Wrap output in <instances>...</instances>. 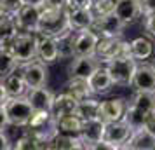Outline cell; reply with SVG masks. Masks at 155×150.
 I'll return each mask as SVG.
<instances>
[{"mask_svg":"<svg viewBox=\"0 0 155 150\" xmlns=\"http://www.w3.org/2000/svg\"><path fill=\"white\" fill-rule=\"evenodd\" d=\"M70 12L68 5H54V7L42 9L40 23H38V33L40 35H51V37H59L70 32Z\"/></svg>","mask_w":155,"mask_h":150,"instance_id":"obj_1","label":"cell"},{"mask_svg":"<svg viewBox=\"0 0 155 150\" xmlns=\"http://www.w3.org/2000/svg\"><path fill=\"white\" fill-rule=\"evenodd\" d=\"M35 112L28 96H11L5 103H2L0 115H2V128L5 124H14L19 128H28L30 119Z\"/></svg>","mask_w":155,"mask_h":150,"instance_id":"obj_2","label":"cell"},{"mask_svg":"<svg viewBox=\"0 0 155 150\" xmlns=\"http://www.w3.org/2000/svg\"><path fill=\"white\" fill-rule=\"evenodd\" d=\"M136 61L138 59L127 52V54L117 56L115 59L105 63V66H106V70L110 72V75H112L115 84H119V86H131L133 79H134V73H136V68H138Z\"/></svg>","mask_w":155,"mask_h":150,"instance_id":"obj_3","label":"cell"},{"mask_svg":"<svg viewBox=\"0 0 155 150\" xmlns=\"http://www.w3.org/2000/svg\"><path fill=\"white\" fill-rule=\"evenodd\" d=\"M16 54V58L19 59V63L25 65L28 61H33L35 58H38L37 49H38V33L35 32H19L14 37V40L11 42L9 47Z\"/></svg>","mask_w":155,"mask_h":150,"instance_id":"obj_4","label":"cell"},{"mask_svg":"<svg viewBox=\"0 0 155 150\" xmlns=\"http://www.w3.org/2000/svg\"><path fill=\"white\" fill-rule=\"evenodd\" d=\"M129 44L131 42H124L122 37H101L98 42V47H96V56L105 65L108 61L115 59L117 56L127 54L129 52Z\"/></svg>","mask_w":155,"mask_h":150,"instance_id":"obj_5","label":"cell"},{"mask_svg":"<svg viewBox=\"0 0 155 150\" xmlns=\"http://www.w3.org/2000/svg\"><path fill=\"white\" fill-rule=\"evenodd\" d=\"M126 23L120 19L117 12H108L105 16H98L91 28L98 33L99 37H122Z\"/></svg>","mask_w":155,"mask_h":150,"instance_id":"obj_6","label":"cell"},{"mask_svg":"<svg viewBox=\"0 0 155 150\" xmlns=\"http://www.w3.org/2000/svg\"><path fill=\"white\" fill-rule=\"evenodd\" d=\"M101 37L92 28L75 30V54L77 56H96V47Z\"/></svg>","mask_w":155,"mask_h":150,"instance_id":"obj_7","label":"cell"},{"mask_svg":"<svg viewBox=\"0 0 155 150\" xmlns=\"http://www.w3.org/2000/svg\"><path fill=\"white\" fill-rule=\"evenodd\" d=\"M40 16H42V9H40V5L25 4L14 18H16L18 26H19L21 32H35V33H38Z\"/></svg>","mask_w":155,"mask_h":150,"instance_id":"obj_8","label":"cell"},{"mask_svg":"<svg viewBox=\"0 0 155 150\" xmlns=\"http://www.w3.org/2000/svg\"><path fill=\"white\" fill-rule=\"evenodd\" d=\"M99 66H101V61L98 59V56H75L68 66V77L89 79Z\"/></svg>","mask_w":155,"mask_h":150,"instance_id":"obj_9","label":"cell"},{"mask_svg":"<svg viewBox=\"0 0 155 150\" xmlns=\"http://www.w3.org/2000/svg\"><path fill=\"white\" fill-rule=\"evenodd\" d=\"M23 77L26 80V86L28 89L33 87H40L45 86V80H47V70H45V65L44 61H28V63L23 65Z\"/></svg>","mask_w":155,"mask_h":150,"instance_id":"obj_10","label":"cell"},{"mask_svg":"<svg viewBox=\"0 0 155 150\" xmlns=\"http://www.w3.org/2000/svg\"><path fill=\"white\" fill-rule=\"evenodd\" d=\"M131 86L134 87V91L155 93V66L147 65V63L138 65Z\"/></svg>","mask_w":155,"mask_h":150,"instance_id":"obj_11","label":"cell"},{"mask_svg":"<svg viewBox=\"0 0 155 150\" xmlns=\"http://www.w3.org/2000/svg\"><path fill=\"white\" fill-rule=\"evenodd\" d=\"M105 128H106V122L101 121L99 117L98 119H91V121H84V128H82V133H80L84 148H91L94 143L103 140Z\"/></svg>","mask_w":155,"mask_h":150,"instance_id":"obj_12","label":"cell"},{"mask_svg":"<svg viewBox=\"0 0 155 150\" xmlns=\"http://www.w3.org/2000/svg\"><path fill=\"white\" fill-rule=\"evenodd\" d=\"M122 148H129V150H155V136L148 131L145 126L143 128L134 129L129 140H127Z\"/></svg>","mask_w":155,"mask_h":150,"instance_id":"obj_13","label":"cell"},{"mask_svg":"<svg viewBox=\"0 0 155 150\" xmlns=\"http://www.w3.org/2000/svg\"><path fill=\"white\" fill-rule=\"evenodd\" d=\"M126 101L122 98H112V100H105L99 105V119L105 122H115L122 121V117L126 114Z\"/></svg>","mask_w":155,"mask_h":150,"instance_id":"obj_14","label":"cell"},{"mask_svg":"<svg viewBox=\"0 0 155 150\" xmlns=\"http://www.w3.org/2000/svg\"><path fill=\"white\" fill-rule=\"evenodd\" d=\"M133 133L131 126L126 121H115V122H106L105 128V140H108L110 143H115L122 148V145L129 140V136Z\"/></svg>","mask_w":155,"mask_h":150,"instance_id":"obj_15","label":"cell"},{"mask_svg":"<svg viewBox=\"0 0 155 150\" xmlns=\"http://www.w3.org/2000/svg\"><path fill=\"white\" fill-rule=\"evenodd\" d=\"M37 54H38V59L44 61V63H54L59 58L56 37L40 35L38 33V49H37Z\"/></svg>","mask_w":155,"mask_h":150,"instance_id":"obj_16","label":"cell"},{"mask_svg":"<svg viewBox=\"0 0 155 150\" xmlns=\"http://www.w3.org/2000/svg\"><path fill=\"white\" fill-rule=\"evenodd\" d=\"M78 105V100L75 96H71L70 93H63L58 94L54 98V103H52V108H51V114L54 115L56 119H61L64 115H71L75 114Z\"/></svg>","mask_w":155,"mask_h":150,"instance_id":"obj_17","label":"cell"},{"mask_svg":"<svg viewBox=\"0 0 155 150\" xmlns=\"http://www.w3.org/2000/svg\"><path fill=\"white\" fill-rule=\"evenodd\" d=\"M115 12H117V16H119L126 25L134 23L141 14H143V12H141L140 0H119V2L115 4Z\"/></svg>","mask_w":155,"mask_h":150,"instance_id":"obj_18","label":"cell"},{"mask_svg":"<svg viewBox=\"0 0 155 150\" xmlns=\"http://www.w3.org/2000/svg\"><path fill=\"white\" fill-rule=\"evenodd\" d=\"M26 96H28L30 103H31V107L35 108V110H49V112H51V108H52L54 98H56L49 89H45L44 86L30 89Z\"/></svg>","mask_w":155,"mask_h":150,"instance_id":"obj_19","label":"cell"},{"mask_svg":"<svg viewBox=\"0 0 155 150\" xmlns=\"http://www.w3.org/2000/svg\"><path fill=\"white\" fill-rule=\"evenodd\" d=\"M70 12V25L71 30H84V28H91L96 16L91 9L87 7H68Z\"/></svg>","mask_w":155,"mask_h":150,"instance_id":"obj_20","label":"cell"},{"mask_svg":"<svg viewBox=\"0 0 155 150\" xmlns=\"http://www.w3.org/2000/svg\"><path fill=\"white\" fill-rule=\"evenodd\" d=\"M89 84H91L94 94H105L112 89L115 82H113L110 72L106 70V66H99L98 70L89 77Z\"/></svg>","mask_w":155,"mask_h":150,"instance_id":"obj_21","label":"cell"},{"mask_svg":"<svg viewBox=\"0 0 155 150\" xmlns=\"http://www.w3.org/2000/svg\"><path fill=\"white\" fill-rule=\"evenodd\" d=\"M2 89L9 94V96H25L26 93V80L23 77V73H18V72H12L11 75L4 77L2 79Z\"/></svg>","mask_w":155,"mask_h":150,"instance_id":"obj_22","label":"cell"},{"mask_svg":"<svg viewBox=\"0 0 155 150\" xmlns=\"http://www.w3.org/2000/svg\"><path fill=\"white\" fill-rule=\"evenodd\" d=\"M66 93H70L71 96H75L78 101L85 100V98H91L94 91H92L91 84H89V79H82V77H71L68 82H66Z\"/></svg>","mask_w":155,"mask_h":150,"instance_id":"obj_23","label":"cell"},{"mask_svg":"<svg viewBox=\"0 0 155 150\" xmlns=\"http://www.w3.org/2000/svg\"><path fill=\"white\" fill-rule=\"evenodd\" d=\"M0 32H2V47H9L11 42L14 40V37L21 32L19 26H18V21H16L14 16L11 14H2V19H0Z\"/></svg>","mask_w":155,"mask_h":150,"instance_id":"obj_24","label":"cell"},{"mask_svg":"<svg viewBox=\"0 0 155 150\" xmlns=\"http://www.w3.org/2000/svg\"><path fill=\"white\" fill-rule=\"evenodd\" d=\"M129 52L138 61H145V59H148V58L153 54V44L147 37H138V38L131 40V44H129Z\"/></svg>","mask_w":155,"mask_h":150,"instance_id":"obj_25","label":"cell"},{"mask_svg":"<svg viewBox=\"0 0 155 150\" xmlns=\"http://www.w3.org/2000/svg\"><path fill=\"white\" fill-rule=\"evenodd\" d=\"M75 30H70L63 35L56 37L58 51H59V59H71L75 58Z\"/></svg>","mask_w":155,"mask_h":150,"instance_id":"obj_26","label":"cell"},{"mask_svg":"<svg viewBox=\"0 0 155 150\" xmlns=\"http://www.w3.org/2000/svg\"><path fill=\"white\" fill-rule=\"evenodd\" d=\"M84 128V121L78 115H64L61 119H58V133H66V135H75L80 136Z\"/></svg>","mask_w":155,"mask_h":150,"instance_id":"obj_27","label":"cell"},{"mask_svg":"<svg viewBox=\"0 0 155 150\" xmlns=\"http://www.w3.org/2000/svg\"><path fill=\"white\" fill-rule=\"evenodd\" d=\"M99 105L101 101L94 100V98H85L80 100L75 110V115H78L82 121H91V119H98L99 117Z\"/></svg>","mask_w":155,"mask_h":150,"instance_id":"obj_28","label":"cell"},{"mask_svg":"<svg viewBox=\"0 0 155 150\" xmlns=\"http://www.w3.org/2000/svg\"><path fill=\"white\" fill-rule=\"evenodd\" d=\"M52 148L59 150H78L84 148L82 138L75 135H66V133H58L52 140Z\"/></svg>","mask_w":155,"mask_h":150,"instance_id":"obj_29","label":"cell"},{"mask_svg":"<svg viewBox=\"0 0 155 150\" xmlns=\"http://www.w3.org/2000/svg\"><path fill=\"white\" fill-rule=\"evenodd\" d=\"M14 148H19V150H40V148H52V145L49 142H42L40 138H37L35 135L31 133H26L23 135L18 142L14 143Z\"/></svg>","mask_w":155,"mask_h":150,"instance_id":"obj_30","label":"cell"},{"mask_svg":"<svg viewBox=\"0 0 155 150\" xmlns=\"http://www.w3.org/2000/svg\"><path fill=\"white\" fill-rule=\"evenodd\" d=\"M19 59L16 58V54L11 49H5L2 47L0 51V73H2V79L11 75L12 72H16V68L19 66Z\"/></svg>","mask_w":155,"mask_h":150,"instance_id":"obj_31","label":"cell"},{"mask_svg":"<svg viewBox=\"0 0 155 150\" xmlns=\"http://www.w3.org/2000/svg\"><path fill=\"white\" fill-rule=\"evenodd\" d=\"M153 101H155V93H147V91H136L131 98V105L136 108L143 110L145 114H153Z\"/></svg>","mask_w":155,"mask_h":150,"instance_id":"obj_32","label":"cell"},{"mask_svg":"<svg viewBox=\"0 0 155 150\" xmlns=\"http://www.w3.org/2000/svg\"><path fill=\"white\" fill-rule=\"evenodd\" d=\"M148 119V114H145L143 110H140V108H136L134 105H127L126 108V114H124V117H122V121H126L129 126H131V129H138V128H143L145 126V122H147Z\"/></svg>","mask_w":155,"mask_h":150,"instance_id":"obj_33","label":"cell"},{"mask_svg":"<svg viewBox=\"0 0 155 150\" xmlns=\"http://www.w3.org/2000/svg\"><path fill=\"white\" fill-rule=\"evenodd\" d=\"M115 0H92L91 11L94 12V16H105L108 12H113L115 11Z\"/></svg>","mask_w":155,"mask_h":150,"instance_id":"obj_34","label":"cell"},{"mask_svg":"<svg viewBox=\"0 0 155 150\" xmlns=\"http://www.w3.org/2000/svg\"><path fill=\"white\" fill-rule=\"evenodd\" d=\"M25 5L23 0H0V9H2V14H11L16 16L19 12V9Z\"/></svg>","mask_w":155,"mask_h":150,"instance_id":"obj_35","label":"cell"},{"mask_svg":"<svg viewBox=\"0 0 155 150\" xmlns=\"http://www.w3.org/2000/svg\"><path fill=\"white\" fill-rule=\"evenodd\" d=\"M117 148H120L119 145L110 143L108 140H105V138H103V140H99L98 143H94V145H92L89 150H117Z\"/></svg>","mask_w":155,"mask_h":150,"instance_id":"obj_36","label":"cell"},{"mask_svg":"<svg viewBox=\"0 0 155 150\" xmlns=\"http://www.w3.org/2000/svg\"><path fill=\"white\" fill-rule=\"evenodd\" d=\"M145 30L148 35L155 38V12L145 16Z\"/></svg>","mask_w":155,"mask_h":150,"instance_id":"obj_37","label":"cell"},{"mask_svg":"<svg viewBox=\"0 0 155 150\" xmlns=\"http://www.w3.org/2000/svg\"><path fill=\"white\" fill-rule=\"evenodd\" d=\"M140 4H141V12H143V16L155 12V0H140Z\"/></svg>","mask_w":155,"mask_h":150,"instance_id":"obj_38","label":"cell"},{"mask_svg":"<svg viewBox=\"0 0 155 150\" xmlns=\"http://www.w3.org/2000/svg\"><path fill=\"white\" fill-rule=\"evenodd\" d=\"M66 5H68V7H87V9H91L92 0H66Z\"/></svg>","mask_w":155,"mask_h":150,"instance_id":"obj_39","label":"cell"},{"mask_svg":"<svg viewBox=\"0 0 155 150\" xmlns=\"http://www.w3.org/2000/svg\"><path fill=\"white\" fill-rule=\"evenodd\" d=\"M145 128L152 133V135L155 136V114H150L148 115V119H147V122H145Z\"/></svg>","mask_w":155,"mask_h":150,"instance_id":"obj_40","label":"cell"},{"mask_svg":"<svg viewBox=\"0 0 155 150\" xmlns=\"http://www.w3.org/2000/svg\"><path fill=\"white\" fill-rule=\"evenodd\" d=\"M25 4H33V5H40L44 0H23Z\"/></svg>","mask_w":155,"mask_h":150,"instance_id":"obj_41","label":"cell"},{"mask_svg":"<svg viewBox=\"0 0 155 150\" xmlns=\"http://www.w3.org/2000/svg\"><path fill=\"white\" fill-rule=\"evenodd\" d=\"M153 114H155V101H153Z\"/></svg>","mask_w":155,"mask_h":150,"instance_id":"obj_42","label":"cell"},{"mask_svg":"<svg viewBox=\"0 0 155 150\" xmlns=\"http://www.w3.org/2000/svg\"><path fill=\"white\" fill-rule=\"evenodd\" d=\"M115 2H119V0H115Z\"/></svg>","mask_w":155,"mask_h":150,"instance_id":"obj_43","label":"cell"}]
</instances>
